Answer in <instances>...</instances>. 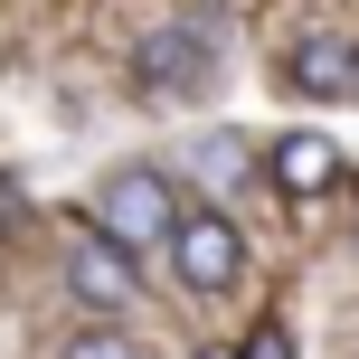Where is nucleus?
Here are the masks:
<instances>
[{
    "label": "nucleus",
    "instance_id": "1",
    "mask_svg": "<svg viewBox=\"0 0 359 359\" xmlns=\"http://www.w3.org/2000/svg\"><path fill=\"white\" fill-rule=\"evenodd\" d=\"M133 76H142V95H161V104L198 95V86L217 76V29H208V19H170V29H151L142 57H133Z\"/></svg>",
    "mask_w": 359,
    "mask_h": 359
},
{
    "label": "nucleus",
    "instance_id": "2",
    "mask_svg": "<svg viewBox=\"0 0 359 359\" xmlns=\"http://www.w3.org/2000/svg\"><path fill=\"white\" fill-rule=\"evenodd\" d=\"M104 236L114 246H142V255H161L170 246V227H180V208H170V180L161 170H114L104 180Z\"/></svg>",
    "mask_w": 359,
    "mask_h": 359
},
{
    "label": "nucleus",
    "instance_id": "3",
    "mask_svg": "<svg viewBox=\"0 0 359 359\" xmlns=\"http://www.w3.org/2000/svg\"><path fill=\"white\" fill-rule=\"evenodd\" d=\"M170 265H180L189 293H236V274H246V236H236L217 208H198V217L170 227Z\"/></svg>",
    "mask_w": 359,
    "mask_h": 359
},
{
    "label": "nucleus",
    "instance_id": "4",
    "mask_svg": "<svg viewBox=\"0 0 359 359\" xmlns=\"http://www.w3.org/2000/svg\"><path fill=\"white\" fill-rule=\"evenodd\" d=\"M67 284H76V303H95V312H133L142 303V274L114 255V236H86V246L67 255Z\"/></svg>",
    "mask_w": 359,
    "mask_h": 359
},
{
    "label": "nucleus",
    "instance_id": "5",
    "mask_svg": "<svg viewBox=\"0 0 359 359\" xmlns=\"http://www.w3.org/2000/svg\"><path fill=\"white\" fill-rule=\"evenodd\" d=\"M331 180H341V151H331L322 133H284V142H274V189H293V198H322Z\"/></svg>",
    "mask_w": 359,
    "mask_h": 359
},
{
    "label": "nucleus",
    "instance_id": "6",
    "mask_svg": "<svg viewBox=\"0 0 359 359\" xmlns=\"http://www.w3.org/2000/svg\"><path fill=\"white\" fill-rule=\"evenodd\" d=\"M293 86L341 95V86H350V38H303V48H293Z\"/></svg>",
    "mask_w": 359,
    "mask_h": 359
},
{
    "label": "nucleus",
    "instance_id": "7",
    "mask_svg": "<svg viewBox=\"0 0 359 359\" xmlns=\"http://www.w3.org/2000/svg\"><path fill=\"white\" fill-rule=\"evenodd\" d=\"M189 161H198V170H208V180H217V189H227V180H236V170H246V142H236V133H208V142H198V151H189Z\"/></svg>",
    "mask_w": 359,
    "mask_h": 359
},
{
    "label": "nucleus",
    "instance_id": "8",
    "mask_svg": "<svg viewBox=\"0 0 359 359\" xmlns=\"http://www.w3.org/2000/svg\"><path fill=\"white\" fill-rule=\"evenodd\" d=\"M57 359H142V350H133L123 331H86V341H67Z\"/></svg>",
    "mask_w": 359,
    "mask_h": 359
},
{
    "label": "nucleus",
    "instance_id": "9",
    "mask_svg": "<svg viewBox=\"0 0 359 359\" xmlns=\"http://www.w3.org/2000/svg\"><path fill=\"white\" fill-rule=\"evenodd\" d=\"M246 359H293V341H284V331H255V341H246Z\"/></svg>",
    "mask_w": 359,
    "mask_h": 359
},
{
    "label": "nucleus",
    "instance_id": "10",
    "mask_svg": "<svg viewBox=\"0 0 359 359\" xmlns=\"http://www.w3.org/2000/svg\"><path fill=\"white\" fill-rule=\"evenodd\" d=\"M198 359H236V350H198Z\"/></svg>",
    "mask_w": 359,
    "mask_h": 359
}]
</instances>
